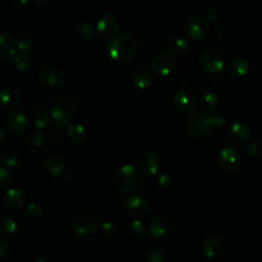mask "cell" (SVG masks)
<instances>
[{
	"instance_id": "6da1fadb",
	"label": "cell",
	"mask_w": 262,
	"mask_h": 262,
	"mask_svg": "<svg viewBox=\"0 0 262 262\" xmlns=\"http://www.w3.org/2000/svg\"><path fill=\"white\" fill-rule=\"evenodd\" d=\"M113 186L120 192L136 194L144 186V178L140 170L126 164L117 169L112 177Z\"/></svg>"
},
{
	"instance_id": "7a4b0ae2",
	"label": "cell",
	"mask_w": 262,
	"mask_h": 262,
	"mask_svg": "<svg viewBox=\"0 0 262 262\" xmlns=\"http://www.w3.org/2000/svg\"><path fill=\"white\" fill-rule=\"evenodd\" d=\"M223 119L219 116H213L205 112H194L189 115L185 121V127L188 133L196 138H203L221 127Z\"/></svg>"
},
{
	"instance_id": "3957f363",
	"label": "cell",
	"mask_w": 262,
	"mask_h": 262,
	"mask_svg": "<svg viewBox=\"0 0 262 262\" xmlns=\"http://www.w3.org/2000/svg\"><path fill=\"white\" fill-rule=\"evenodd\" d=\"M136 47L137 42L132 34L120 33L108 41L106 50L112 59L127 61L135 54Z\"/></svg>"
},
{
	"instance_id": "277c9868",
	"label": "cell",
	"mask_w": 262,
	"mask_h": 262,
	"mask_svg": "<svg viewBox=\"0 0 262 262\" xmlns=\"http://www.w3.org/2000/svg\"><path fill=\"white\" fill-rule=\"evenodd\" d=\"M76 103L68 96L57 97L51 104L50 117L54 126L68 127L76 115Z\"/></svg>"
},
{
	"instance_id": "5b68a950",
	"label": "cell",
	"mask_w": 262,
	"mask_h": 262,
	"mask_svg": "<svg viewBox=\"0 0 262 262\" xmlns=\"http://www.w3.org/2000/svg\"><path fill=\"white\" fill-rule=\"evenodd\" d=\"M218 164L220 170L223 173L227 175H232L236 173L239 169V166L242 164V155L239 150L235 147H224L219 154Z\"/></svg>"
},
{
	"instance_id": "8992f818",
	"label": "cell",
	"mask_w": 262,
	"mask_h": 262,
	"mask_svg": "<svg viewBox=\"0 0 262 262\" xmlns=\"http://www.w3.org/2000/svg\"><path fill=\"white\" fill-rule=\"evenodd\" d=\"M200 66L209 74H217L225 66L224 55L218 49H207L200 56Z\"/></svg>"
},
{
	"instance_id": "52a82bcc",
	"label": "cell",
	"mask_w": 262,
	"mask_h": 262,
	"mask_svg": "<svg viewBox=\"0 0 262 262\" xmlns=\"http://www.w3.org/2000/svg\"><path fill=\"white\" fill-rule=\"evenodd\" d=\"M172 231V223L165 216L155 217L148 225L147 233L148 236L156 242H161L166 239Z\"/></svg>"
},
{
	"instance_id": "ba28073f",
	"label": "cell",
	"mask_w": 262,
	"mask_h": 262,
	"mask_svg": "<svg viewBox=\"0 0 262 262\" xmlns=\"http://www.w3.org/2000/svg\"><path fill=\"white\" fill-rule=\"evenodd\" d=\"M38 80L42 85L46 87L60 88L66 83L67 76L60 69L54 67H46L39 72Z\"/></svg>"
},
{
	"instance_id": "9c48e42d",
	"label": "cell",
	"mask_w": 262,
	"mask_h": 262,
	"mask_svg": "<svg viewBox=\"0 0 262 262\" xmlns=\"http://www.w3.org/2000/svg\"><path fill=\"white\" fill-rule=\"evenodd\" d=\"M96 35L102 40H111L117 35L118 19L113 13L102 14L96 24Z\"/></svg>"
},
{
	"instance_id": "30bf717a",
	"label": "cell",
	"mask_w": 262,
	"mask_h": 262,
	"mask_svg": "<svg viewBox=\"0 0 262 262\" xmlns=\"http://www.w3.org/2000/svg\"><path fill=\"white\" fill-rule=\"evenodd\" d=\"M227 135L232 142L237 144H244L251 139L252 130L247 123L235 120L228 125Z\"/></svg>"
},
{
	"instance_id": "8fae6325",
	"label": "cell",
	"mask_w": 262,
	"mask_h": 262,
	"mask_svg": "<svg viewBox=\"0 0 262 262\" xmlns=\"http://www.w3.org/2000/svg\"><path fill=\"white\" fill-rule=\"evenodd\" d=\"M100 227V221L95 214L87 213L79 216L74 222V229L79 235H89Z\"/></svg>"
},
{
	"instance_id": "7c38bea8",
	"label": "cell",
	"mask_w": 262,
	"mask_h": 262,
	"mask_svg": "<svg viewBox=\"0 0 262 262\" xmlns=\"http://www.w3.org/2000/svg\"><path fill=\"white\" fill-rule=\"evenodd\" d=\"M5 127L12 133L20 134L26 132L30 127L29 117L19 111L10 112L4 121Z\"/></svg>"
},
{
	"instance_id": "4fadbf2b",
	"label": "cell",
	"mask_w": 262,
	"mask_h": 262,
	"mask_svg": "<svg viewBox=\"0 0 262 262\" xmlns=\"http://www.w3.org/2000/svg\"><path fill=\"white\" fill-rule=\"evenodd\" d=\"M208 31L207 19L203 15L192 16L185 26L186 35L193 41H201L205 38Z\"/></svg>"
},
{
	"instance_id": "5bb4252c",
	"label": "cell",
	"mask_w": 262,
	"mask_h": 262,
	"mask_svg": "<svg viewBox=\"0 0 262 262\" xmlns=\"http://www.w3.org/2000/svg\"><path fill=\"white\" fill-rule=\"evenodd\" d=\"M128 214L134 219H141L148 214L149 206L146 199L139 194H132L126 203Z\"/></svg>"
},
{
	"instance_id": "9a60e30c",
	"label": "cell",
	"mask_w": 262,
	"mask_h": 262,
	"mask_svg": "<svg viewBox=\"0 0 262 262\" xmlns=\"http://www.w3.org/2000/svg\"><path fill=\"white\" fill-rule=\"evenodd\" d=\"M173 101L177 106V108L183 114L191 115L195 112L196 101L194 96L188 90H185V89L177 90L173 96Z\"/></svg>"
},
{
	"instance_id": "2e32d148",
	"label": "cell",
	"mask_w": 262,
	"mask_h": 262,
	"mask_svg": "<svg viewBox=\"0 0 262 262\" xmlns=\"http://www.w3.org/2000/svg\"><path fill=\"white\" fill-rule=\"evenodd\" d=\"M150 69L160 76H168L175 70V60L171 55L160 53L155 55L150 60Z\"/></svg>"
},
{
	"instance_id": "e0dca14e",
	"label": "cell",
	"mask_w": 262,
	"mask_h": 262,
	"mask_svg": "<svg viewBox=\"0 0 262 262\" xmlns=\"http://www.w3.org/2000/svg\"><path fill=\"white\" fill-rule=\"evenodd\" d=\"M160 158L152 150L144 151L138 160L139 170L147 176L156 175L160 169Z\"/></svg>"
},
{
	"instance_id": "ac0fdd59",
	"label": "cell",
	"mask_w": 262,
	"mask_h": 262,
	"mask_svg": "<svg viewBox=\"0 0 262 262\" xmlns=\"http://www.w3.org/2000/svg\"><path fill=\"white\" fill-rule=\"evenodd\" d=\"M27 201V194L18 188H9L3 196L4 205L11 210L21 209L26 205Z\"/></svg>"
},
{
	"instance_id": "d6986e66",
	"label": "cell",
	"mask_w": 262,
	"mask_h": 262,
	"mask_svg": "<svg viewBox=\"0 0 262 262\" xmlns=\"http://www.w3.org/2000/svg\"><path fill=\"white\" fill-rule=\"evenodd\" d=\"M16 41L9 33H2L0 35V58L3 61L12 59L16 51Z\"/></svg>"
},
{
	"instance_id": "ffe728a7",
	"label": "cell",
	"mask_w": 262,
	"mask_h": 262,
	"mask_svg": "<svg viewBox=\"0 0 262 262\" xmlns=\"http://www.w3.org/2000/svg\"><path fill=\"white\" fill-rule=\"evenodd\" d=\"M226 73L234 78L243 77L245 76L249 71V64L248 61L239 56L231 58L225 66Z\"/></svg>"
},
{
	"instance_id": "44dd1931",
	"label": "cell",
	"mask_w": 262,
	"mask_h": 262,
	"mask_svg": "<svg viewBox=\"0 0 262 262\" xmlns=\"http://www.w3.org/2000/svg\"><path fill=\"white\" fill-rule=\"evenodd\" d=\"M223 249V244L220 237L217 235H209L205 238L203 244V252L209 259L218 257Z\"/></svg>"
},
{
	"instance_id": "7402d4cb",
	"label": "cell",
	"mask_w": 262,
	"mask_h": 262,
	"mask_svg": "<svg viewBox=\"0 0 262 262\" xmlns=\"http://www.w3.org/2000/svg\"><path fill=\"white\" fill-rule=\"evenodd\" d=\"M154 82V73L147 68H140L133 76V84L137 89L144 90L150 87Z\"/></svg>"
},
{
	"instance_id": "603a6c76",
	"label": "cell",
	"mask_w": 262,
	"mask_h": 262,
	"mask_svg": "<svg viewBox=\"0 0 262 262\" xmlns=\"http://www.w3.org/2000/svg\"><path fill=\"white\" fill-rule=\"evenodd\" d=\"M50 119L51 117L47 108L42 105H37L31 111V121L38 129H44L48 127Z\"/></svg>"
},
{
	"instance_id": "cb8c5ba5",
	"label": "cell",
	"mask_w": 262,
	"mask_h": 262,
	"mask_svg": "<svg viewBox=\"0 0 262 262\" xmlns=\"http://www.w3.org/2000/svg\"><path fill=\"white\" fill-rule=\"evenodd\" d=\"M188 47L189 44L187 40L182 37H173L166 44V49L171 56H180L184 54L188 50Z\"/></svg>"
},
{
	"instance_id": "d4e9b609",
	"label": "cell",
	"mask_w": 262,
	"mask_h": 262,
	"mask_svg": "<svg viewBox=\"0 0 262 262\" xmlns=\"http://www.w3.org/2000/svg\"><path fill=\"white\" fill-rule=\"evenodd\" d=\"M46 169L54 177L61 176L66 171V163L60 156L51 155L46 160Z\"/></svg>"
},
{
	"instance_id": "484cf974",
	"label": "cell",
	"mask_w": 262,
	"mask_h": 262,
	"mask_svg": "<svg viewBox=\"0 0 262 262\" xmlns=\"http://www.w3.org/2000/svg\"><path fill=\"white\" fill-rule=\"evenodd\" d=\"M199 103L203 112L207 114H212L217 105V96L214 92L210 90H204L199 96Z\"/></svg>"
},
{
	"instance_id": "4316f807",
	"label": "cell",
	"mask_w": 262,
	"mask_h": 262,
	"mask_svg": "<svg viewBox=\"0 0 262 262\" xmlns=\"http://www.w3.org/2000/svg\"><path fill=\"white\" fill-rule=\"evenodd\" d=\"M1 103L4 107L13 108L20 101L19 93L13 88H4L0 94Z\"/></svg>"
},
{
	"instance_id": "83f0119b",
	"label": "cell",
	"mask_w": 262,
	"mask_h": 262,
	"mask_svg": "<svg viewBox=\"0 0 262 262\" xmlns=\"http://www.w3.org/2000/svg\"><path fill=\"white\" fill-rule=\"evenodd\" d=\"M76 34L83 41H91L96 35V29L88 21H81L76 27Z\"/></svg>"
},
{
	"instance_id": "f1b7e54d",
	"label": "cell",
	"mask_w": 262,
	"mask_h": 262,
	"mask_svg": "<svg viewBox=\"0 0 262 262\" xmlns=\"http://www.w3.org/2000/svg\"><path fill=\"white\" fill-rule=\"evenodd\" d=\"M67 136L71 141L75 143H80L85 139V136H86L85 128L78 123L70 124L67 128Z\"/></svg>"
},
{
	"instance_id": "f546056e",
	"label": "cell",
	"mask_w": 262,
	"mask_h": 262,
	"mask_svg": "<svg viewBox=\"0 0 262 262\" xmlns=\"http://www.w3.org/2000/svg\"><path fill=\"white\" fill-rule=\"evenodd\" d=\"M141 257L145 262H164L165 254L156 248L145 249L141 253Z\"/></svg>"
},
{
	"instance_id": "4dcf8cb0",
	"label": "cell",
	"mask_w": 262,
	"mask_h": 262,
	"mask_svg": "<svg viewBox=\"0 0 262 262\" xmlns=\"http://www.w3.org/2000/svg\"><path fill=\"white\" fill-rule=\"evenodd\" d=\"M44 141L43 133L40 131H32L26 137V144L30 149L39 148Z\"/></svg>"
},
{
	"instance_id": "1f68e13d",
	"label": "cell",
	"mask_w": 262,
	"mask_h": 262,
	"mask_svg": "<svg viewBox=\"0 0 262 262\" xmlns=\"http://www.w3.org/2000/svg\"><path fill=\"white\" fill-rule=\"evenodd\" d=\"M30 58L28 57L27 54L25 53H18V54H15L14 57L12 58V64L14 67L15 70L19 71V72H24V71H27L30 67Z\"/></svg>"
},
{
	"instance_id": "d6a6232c",
	"label": "cell",
	"mask_w": 262,
	"mask_h": 262,
	"mask_svg": "<svg viewBox=\"0 0 262 262\" xmlns=\"http://www.w3.org/2000/svg\"><path fill=\"white\" fill-rule=\"evenodd\" d=\"M47 139L52 144H62L66 140L64 133L59 129V127L50 128L47 133Z\"/></svg>"
},
{
	"instance_id": "836d02e7",
	"label": "cell",
	"mask_w": 262,
	"mask_h": 262,
	"mask_svg": "<svg viewBox=\"0 0 262 262\" xmlns=\"http://www.w3.org/2000/svg\"><path fill=\"white\" fill-rule=\"evenodd\" d=\"M35 49V40L30 36L23 37L17 43V50L20 53L28 54Z\"/></svg>"
},
{
	"instance_id": "e575fe53",
	"label": "cell",
	"mask_w": 262,
	"mask_h": 262,
	"mask_svg": "<svg viewBox=\"0 0 262 262\" xmlns=\"http://www.w3.org/2000/svg\"><path fill=\"white\" fill-rule=\"evenodd\" d=\"M16 230V223L9 219V218H3L0 221V234L2 236H7L12 234Z\"/></svg>"
},
{
	"instance_id": "d590c367",
	"label": "cell",
	"mask_w": 262,
	"mask_h": 262,
	"mask_svg": "<svg viewBox=\"0 0 262 262\" xmlns=\"http://www.w3.org/2000/svg\"><path fill=\"white\" fill-rule=\"evenodd\" d=\"M127 231L132 236L138 237L144 233V226L139 219H134L128 223Z\"/></svg>"
},
{
	"instance_id": "8d00e7d4",
	"label": "cell",
	"mask_w": 262,
	"mask_h": 262,
	"mask_svg": "<svg viewBox=\"0 0 262 262\" xmlns=\"http://www.w3.org/2000/svg\"><path fill=\"white\" fill-rule=\"evenodd\" d=\"M172 183V179L171 177L166 174V173H162V174H158L156 176V179H155V184L158 188L164 190V189H167L170 187Z\"/></svg>"
},
{
	"instance_id": "74e56055",
	"label": "cell",
	"mask_w": 262,
	"mask_h": 262,
	"mask_svg": "<svg viewBox=\"0 0 262 262\" xmlns=\"http://www.w3.org/2000/svg\"><path fill=\"white\" fill-rule=\"evenodd\" d=\"M99 231L103 236H113L117 232V225L115 222L107 220L100 224Z\"/></svg>"
},
{
	"instance_id": "f35d334b",
	"label": "cell",
	"mask_w": 262,
	"mask_h": 262,
	"mask_svg": "<svg viewBox=\"0 0 262 262\" xmlns=\"http://www.w3.org/2000/svg\"><path fill=\"white\" fill-rule=\"evenodd\" d=\"M0 159L7 167H14L17 163V155L12 150H6L1 154Z\"/></svg>"
},
{
	"instance_id": "ab89813d",
	"label": "cell",
	"mask_w": 262,
	"mask_h": 262,
	"mask_svg": "<svg viewBox=\"0 0 262 262\" xmlns=\"http://www.w3.org/2000/svg\"><path fill=\"white\" fill-rule=\"evenodd\" d=\"M26 214L31 219H38L42 215V207L37 203H31L26 208Z\"/></svg>"
},
{
	"instance_id": "60d3db41",
	"label": "cell",
	"mask_w": 262,
	"mask_h": 262,
	"mask_svg": "<svg viewBox=\"0 0 262 262\" xmlns=\"http://www.w3.org/2000/svg\"><path fill=\"white\" fill-rule=\"evenodd\" d=\"M248 154L253 159H259L262 157V142L253 141L248 146Z\"/></svg>"
},
{
	"instance_id": "b9f144b4",
	"label": "cell",
	"mask_w": 262,
	"mask_h": 262,
	"mask_svg": "<svg viewBox=\"0 0 262 262\" xmlns=\"http://www.w3.org/2000/svg\"><path fill=\"white\" fill-rule=\"evenodd\" d=\"M11 180V175L10 172L4 167H0V188L4 189L8 186Z\"/></svg>"
},
{
	"instance_id": "7bdbcfd3",
	"label": "cell",
	"mask_w": 262,
	"mask_h": 262,
	"mask_svg": "<svg viewBox=\"0 0 262 262\" xmlns=\"http://www.w3.org/2000/svg\"><path fill=\"white\" fill-rule=\"evenodd\" d=\"M9 254H10V245L5 239H2L0 242V257H1V259L2 260L6 259Z\"/></svg>"
},
{
	"instance_id": "ee69618b",
	"label": "cell",
	"mask_w": 262,
	"mask_h": 262,
	"mask_svg": "<svg viewBox=\"0 0 262 262\" xmlns=\"http://www.w3.org/2000/svg\"><path fill=\"white\" fill-rule=\"evenodd\" d=\"M30 0H8L9 4L11 6H13L14 8H21V7H25L28 3H29Z\"/></svg>"
},
{
	"instance_id": "f6af8a7d",
	"label": "cell",
	"mask_w": 262,
	"mask_h": 262,
	"mask_svg": "<svg viewBox=\"0 0 262 262\" xmlns=\"http://www.w3.org/2000/svg\"><path fill=\"white\" fill-rule=\"evenodd\" d=\"M207 17L211 20H216L218 17V12L215 8H210L207 10Z\"/></svg>"
},
{
	"instance_id": "bcb514c9",
	"label": "cell",
	"mask_w": 262,
	"mask_h": 262,
	"mask_svg": "<svg viewBox=\"0 0 262 262\" xmlns=\"http://www.w3.org/2000/svg\"><path fill=\"white\" fill-rule=\"evenodd\" d=\"M0 132H1V135H0V139L3 140L4 137H5V130H4V127H1L0 128Z\"/></svg>"
},
{
	"instance_id": "7dc6e473",
	"label": "cell",
	"mask_w": 262,
	"mask_h": 262,
	"mask_svg": "<svg viewBox=\"0 0 262 262\" xmlns=\"http://www.w3.org/2000/svg\"><path fill=\"white\" fill-rule=\"evenodd\" d=\"M66 174H67V175H68V178H69V179H71V178H73V177H74V175H75V173H74V172H73V171H68V172H67V173H66Z\"/></svg>"
},
{
	"instance_id": "c3c4849f",
	"label": "cell",
	"mask_w": 262,
	"mask_h": 262,
	"mask_svg": "<svg viewBox=\"0 0 262 262\" xmlns=\"http://www.w3.org/2000/svg\"><path fill=\"white\" fill-rule=\"evenodd\" d=\"M32 262H48V261H46V260L43 259V258H37V259H35L34 261H32Z\"/></svg>"
},
{
	"instance_id": "681fc988",
	"label": "cell",
	"mask_w": 262,
	"mask_h": 262,
	"mask_svg": "<svg viewBox=\"0 0 262 262\" xmlns=\"http://www.w3.org/2000/svg\"><path fill=\"white\" fill-rule=\"evenodd\" d=\"M36 2H38V3H49V2H51L52 0H35Z\"/></svg>"
}]
</instances>
